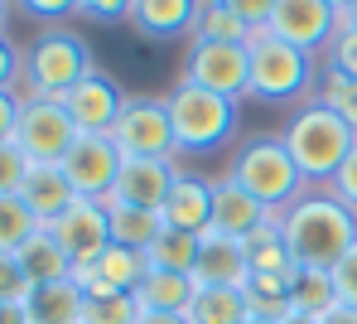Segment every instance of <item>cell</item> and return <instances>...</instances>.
<instances>
[{
	"instance_id": "cell-6",
	"label": "cell",
	"mask_w": 357,
	"mask_h": 324,
	"mask_svg": "<svg viewBox=\"0 0 357 324\" xmlns=\"http://www.w3.org/2000/svg\"><path fill=\"white\" fill-rule=\"evenodd\" d=\"M251 59V97L256 102H309V92L319 87V59L299 54L295 44L275 39L271 29H256L246 44Z\"/></svg>"
},
{
	"instance_id": "cell-24",
	"label": "cell",
	"mask_w": 357,
	"mask_h": 324,
	"mask_svg": "<svg viewBox=\"0 0 357 324\" xmlns=\"http://www.w3.org/2000/svg\"><path fill=\"white\" fill-rule=\"evenodd\" d=\"M15 257H20V266H24L29 286H49V281H68V276H73V261H68V252L54 242L49 228H39Z\"/></svg>"
},
{
	"instance_id": "cell-40",
	"label": "cell",
	"mask_w": 357,
	"mask_h": 324,
	"mask_svg": "<svg viewBox=\"0 0 357 324\" xmlns=\"http://www.w3.org/2000/svg\"><path fill=\"white\" fill-rule=\"evenodd\" d=\"M20 78H24V54L0 34V92H20Z\"/></svg>"
},
{
	"instance_id": "cell-22",
	"label": "cell",
	"mask_w": 357,
	"mask_h": 324,
	"mask_svg": "<svg viewBox=\"0 0 357 324\" xmlns=\"http://www.w3.org/2000/svg\"><path fill=\"white\" fill-rule=\"evenodd\" d=\"M295 281L285 276H246L241 286V300H246V315L251 320H271V324H285L295 315Z\"/></svg>"
},
{
	"instance_id": "cell-44",
	"label": "cell",
	"mask_w": 357,
	"mask_h": 324,
	"mask_svg": "<svg viewBox=\"0 0 357 324\" xmlns=\"http://www.w3.org/2000/svg\"><path fill=\"white\" fill-rule=\"evenodd\" d=\"M135 324H188V315H160V310H140Z\"/></svg>"
},
{
	"instance_id": "cell-36",
	"label": "cell",
	"mask_w": 357,
	"mask_h": 324,
	"mask_svg": "<svg viewBox=\"0 0 357 324\" xmlns=\"http://www.w3.org/2000/svg\"><path fill=\"white\" fill-rule=\"evenodd\" d=\"M29 276H24V266L15 252H0V305H24L29 300Z\"/></svg>"
},
{
	"instance_id": "cell-25",
	"label": "cell",
	"mask_w": 357,
	"mask_h": 324,
	"mask_svg": "<svg viewBox=\"0 0 357 324\" xmlns=\"http://www.w3.org/2000/svg\"><path fill=\"white\" fill-rule=\"evenodd\" d=\"M107 218H112V242H116V247H130V252H150V242L165 233V218L150 213V208L107 203Z\"/></svg>"
},
{
	"instance_id": "cell-32",
	"label": "cell",
	"mask_w": 357,
	"mask_h": 324,
	"mask_svg": "<svg viewBox=\"0 0 357 324\" xmlns=\"http://www.w3.org/2000/svg\"><path fill=\"white\" fill-rule=\"evenodd\" d=\"M314 97H319L328 112H338V117H343V122L357 131V82H353V78L319 73V87H314Z\"/></svg>"
},
{
	"instance_id": "cell-35",
	"label": "cell",
	"mask_w": 357,
	"mask_h": 324,
	"mask_svg": "<svg viewBox=\"0 0 357 324\" xmlns=\"http://www.w3.org/2000/svg\"><path fill=\"white\" fill-rule=\"evenodd\" d=\"M29 160H24V150L15 145V140H0V198L20 194L24 189V179H29Z\"/></svg>"
},
{
	"instance_id": "cell-38",
	"label": "cell",
	"mask_w": 357,
	"mask_h": 324,
	"mask_svg": "<svg viewBox=\"0 0 357 324\" xmlns=\"http://www.w3.org/2000/svg\"><path fill=\"white\" fill-rule=\"evenodd\" d=\"M333 290H338V305H348V310H357V247L348 252V257L338 261L333 271Z\"/></svg>"
},
{
	"instance_id": "cell-46",
	"label": "cell",
	"mask_w": 357,
	"mask_h": 324,
	"mask_svg": "<svg viewBox=\"0 0 357 324\" xmlns=\"http://www.w3.org/2000/svg\"><path fill=\"white\" fill-rule=\"evenodd\" d=\"M319 324H357V310H348V305H338L333 315H324Z\"/></svg>"
},
{
	"instance_id": "cell-30",
	"label": "cell",
	"mask_w": 357,
	"mask_h": 324,
	"mask_svg": "<svg viewBox=\"0 0 357 324\" xmlns=\"http://www.w3.org/2000/svg\"><path fill=\"white\" fill-rule=\"evenodd\" d=\"M295 310L309 315V320H324L338 310V290H333V276L328 271H299L295 276Z\"/></svg>"
},
{
	"instance_id": "cell-8",
	"label": "cell",
	"mask_w": 357,
	"mask_h": 324,
	"mask_svg": "<svg viewBox=\"0 0 357 324\" xmlns=\"http://www.w3.org/2000/svg\"><path fill=\"white\" fill-rule=\"evenodd\" d=\"M73 140H77V126H73L63 102H54V97H24L20 126H15V145L24 150L29 165H63Z\"/></svg>"
},
{
	"instance_id": "cell-26",
	"label": "cell",
	"mask_w": 357,
	"mask_h": 324,
	"mask_svg": "<svg viewBox=\"0 0 357 324\" xmlns=\"http://www.w3.org/2000/svg\"><path fill=\"white\" fill-rule=\"evenodd\" d=\"M92 271H97V281L107 286V290H126V295H135L140 290V281L150 276V261L145 252H130V247H107L102 257L92 261Z\"/></svg>"
},
{
	"instance_id": "cell-21",
	"label": "cell",
	"mask_w": 357,
	"mask_h": 324,
	"mask_svg": "<svg viewBox=\"0 0 357 324\" xmlns=\"http://www.w3.org/2000/svg\"><path fill=\"white\" fill-rule=\"evenodd\" d=\"M193 295H198L193 276L155 271V266H150V276H145V281H140V290H135V305H140V310H160V315H188Z\"/></svg>"
},
{
	"instance_id": "cell-10",
	"label": "cell",
	"mask_w": 357,
	"mask_h": 324,
	"mask_svg": "<svg viewBox=\"0 0 357 324\" xmlns=\"http://www.w3.org/2000/svg\"><path fill=\"white\" fill-rule=\"evenodd\" d=\"M261 29H271L275 39L295 44L299 54L319 59L328 49V39L338 34V10L328 0H275V10H271V20Z\"/></svg>"
},
{
	"instance_id": "cell-27",
	"label": "cell",
	"mask_w": 357,
	"mask_h": 324,
	"mask_svg": "<svg viewBox=\"0 0 357 324\" xmlns=\"http://www.w3.org/2000/svg\"><path fill=\"white\" fill-rule=\"evenodd\" d=\"M251 34H256V29H251L241 15L213 5V0L198 5V20H193V39H198V44H251Z\"/></svg>"
},
{
	"instance_id": "cell-4",
	"label": "cell",
	"mask_w": 357,
	"mask_h": 324,
	"mask_svg": "<svg viewBox=\"0 0 357 324\" xmlns=\"http://www.w3.org/2000/svg\"><path fill=\"white\" fill-rule=\"evenodd\" d=\"M165 107H169L178 155H208L237 131V102H227V97H218L188 78H178L165 92Z\"/></svg>"
},
{
	"instance_id": "cell-29",
	"label": "cell",
	"mask_w": 357,
	"mask_h": 324,
	"mask_svg": "<svg viewBox=\"0 0 357 324\" xmlns=\"http://www.w3.org/2000/svg\"><path fill=\"white\" fill-rule=\"evenodd\" d=\"M246 300L241 290H198L188 305V324H246Z\"/></svg>"
},
{
	"instance_id": "cell-16",
	"label": "cell",
	"mask_w": 357,
	"mask_h": 324,
	"mask_svg": "<svg viewBox=\"0 0 357 324\" xmlns=\"http://www.w3.org/2000/svg\"><path fill=\"white\" fill-rule=\"evenodd\" d=\"M271 218H275V213H271L261 198L246 194L237 179H213V228H218V233L246 242V237H251L256 228H266Z\"/></svg>"
},
{
	"instance_id": "cell-31",
	"label": "cell",
	"mask_w": 357,
	"mask_h": 324,
	"mask_svg": "<svg viewBox=\"0 0 357 324\" xmlns=\"http://www.w3.org/2000/svg\"><path fill=\"white\" fill-rule=\"evenodd\" d=\"M39 228H44V223L24 208V198H20V194L0 198V252H20Z\"/></svg>"
},
{
	"instance_id": "cell-2",
	"label": "cell",
	"mask_w": 357,
	"mask_h": 324,
	"mask_svg": "<svg viewBox=\"0 0 357 324\" xmlns=\"http://www.w3.org/2000/svg\"><path fill=\"white\" fill-rule=\"evenodd\" d=\"M280 140H285L290 160L299 165V175L309 179V189H324L338 175V165L348 160V150L357 145V131L338 112H328L319 97H309V102H299L295 117L285 122Z\"/></svg>"
},
{
	"instance_id": "cell-33",
	"label": "cell",
	"mask_w": 357,
	"mask_h": 324,
	"mask_svg": "<svg viewBox=\"0 0 357 324\" xmlns=\"http://www.w3.org/2000/svg\"><path fill=\"white\" fill-rule=\"evenodd\" d=\"M140 320V305H135V295H92L87 305H82V324H135Z\"/></svg>"
},
{
	"instance_id": "cell-11",
	"label": "cell",
	"mask_w": 357,
	"mask_h": 324,
	"mask_svg": "<svg viewBox=\"0 0 357 324\" xmlns=\"http://www.w3.org/2000/svg\"><path fill=\"white\" fill-rule=\"evenodd\" d=\"M188 82L227 97V102H241L251 97V59H246V44H198L188 49V68H183Z\"/></svg>"
},
{
	"instance_id": "cell-20",
	"label": "cell",
	"mask_w": 357,
	"mask_h": 324,
	"mask_svg": "<svg viewBox=\"0 0 357 324\" xmlns=\"http://www.w3.org/2000/svg\"><path fill=\"white\" fill-rule=\"evenodd\" d=\"M20 198H24V208H29L39 223H54L77 194H73V184L63 179L59 165H34L29 179H24V189H20Z\"/></svg>"
},
{
	"instance_id": "cell-28",
	"label": "cell",
	"mask_w": 357,
	"mask_h": 324,
	"mask_svg": "<svg viewBox=\"0 0 357 324\" xmlns=\"http://www.w3.org/2000/svg\"><path fill=\"white\" fill-rule=\"evenodd\" d=\"M145 261H150L155 271H178V276H193V261H198V237H193V233H178V228H165V233L150 242Z\"/></svg>"
},
{
	"instance_id": "cell-19",
	"label": "cell",
	"mask_w": 357,
	"mask_h": 324,
	"mask_svg": "<svg viewBox=\"0 0 357 324\" xmlns=\"http://www.w3.org/2000/svg\"><path fill=\"white\" fill-rule=\"evenodd\" d=\"M82 305H87V295L68 276V281L34 286L29 300H24V315H29V324H82Z\"/></svg>"
},
{
	"instance_id": "cell-17",
	"label": "cell",
	"mask_w": 357,
	"mask_h": 324,
	"mask_svg": "<svg viewBox=\"0 0 357 324\" xmlns=\"http://www.w3.org/2000/svg\"><path fill=\"white\" fill-rule=\"evenodd\" d=\"M160 218H165V228H178V233L203 237V233L213 228V179L183 170L178 184L169 189V198H165V208H160Z\"/></svg>"
},
{
	"instance_id": "cell-41",
	"label": "cell",
	"mask_w": 357,
	"mask_h": 324,
	"mask_svg": "<svg viewBox=\"0 0 357 324\" xmlns=\"http://www.w3.org/2000/svg\"><path fill=\"white\" fill-rule=\"evenodd\" d=\"M213 5H222V10H232V15H241L251 29H261L266 20H271V10H275V0H213Z\"/></svg>"
},
{
	"instance_id": "cell-45",
	"label": "cell",
	"mask_w": 357,
	"mask_h": 324,
	"mask_svg": "<svg viewBox=\"0 0 357 324\" xmlns=\"http://www.w3.org/2000/svg\"><path fill=\"white\" fill-rule=\"evenodd\" d=\"M0 324H29L24 305H0Z\"/></svg>"
},
{
	"instance_id": "cell-48",
	"label": "cell",
	"mask_w": 357,
	"mask_h": 324,
	"mask_svg": "<svg viewBox=\"0 0 357 324\" xmlns=\"http://www.w3.org/2000/svg\"><path fill=\"white\" fill-rule=\"evenodd\" d=\"M285 324H319V320H309V315H299V310H295V315H290Z\"/></svg>"
},
{
	"instance_id": "cell-5",
	"label": "cell",
	"mask_w": 357,
	"mask_h": 324,
	"mask_svg": "<svg viewBox=\"0 0 357 324\" xmlns=\"http://www.w3.org/2000/svg\"><path fill=\"white\" fill-rule=\"evenodd\" d=\"M87 73H97L92 49L82 34L73 29H44L29 49H24V78H20V97H54L63 102Z\"/></svg>"
},
{
	"instance_id": "cell-3",
	"label": "cell",
	"mask_w": 357,
	"mask_h": 324,
	"mask_svg": "<svg viewBox=\"0 0 357 324\" xmlns=\"http://www.w3.org/2000/svg\"><path fill=\"white\" fill-rule=\"evenodd\" d=\"M227 179H237L241 189L251 198H261L271 213H285L309 189V179L299 175V165L290 160V150H285L280 135H251V140H241Z\"/></svg>"
},
{
	"instance_id": "cell-37",
	"label": "cell",
	"mask_w": 357,
	"mask_h": 324,
	"mask_svg": "<svg viewBox=\"0 0 357 324\" xmlns=\"http://www.w3.org/2000/svg\"><path fill=\"white\" fill-rule=\"evenodd\" d=\"M324 189H328V194L338 198V203H348V208L357 213V145L348 150V160L338 165V175H333V179H328Z\"/></svg>"
},
{
	"instance_id": "cell-42",
	"label": "cell",
	"mask_w": 357,
	"mask_h": 324,
	"mask_svg": "<svg viewBox=\"0 0 357 324\" xmlns=\"http://www.w3.org/2000/svg\"><path fill=\"white\" fill-rule=\"evenodd\" d=\"M24 15H34V20H68V15H77V0H15Z\"/></svg>"
},
{
	"instance_id": "cell-23",
	"label": "cell",
	"mask_w": 357,
	"mask_h": 324,
	"mask_svg": "<svg viewBox=\"0 0 357 324\" xmlns=\"http://www.w3.org/2000/svg\"><path fill=\"white\" fill-rule=\"evenodd\" d=\"M241 247H246V261H251V276H285V281L299 276V266L290 257V247H285V237H280V223L275 218L266 228H256Z\"/></svg>"
},
{
	"instance_id": "cell-13",
	"label": "cell",
	"mask_w": 357,
	"mask_h": 324,
	"mask_svg": "<svg viewBox=\"0 0 357 324\" xmlns=\"http://www.w3.org/2000/svg\"><path fill=\"white\" fill-rule=\"evenodd\" d=\"M130 97L121 92L116 82L97 68V73H87L68 97H63V107H68V117H73V126H77V135H107V131L116 126L121 107H126Z\"/></svg>"
},
{
	"instance_id": "cell-1",
	"label": "cell",
	"mask_w": 357,
	"mask_h": 324,
	"mask_svg": "<svg viewBox=\"0 0 357 324\" xmlns=\"http://www.w3.org/2000/svg\"><path fill=\"white\" fill-rule=\"evenodd\" d=\"M275 223L299 271H333L357 247V213L328 189H304Z\"/></svg>"
},
{
	"instance_id": "cell-39",
	"label": "cell",
	"mask_w": 357,
	"mask_h": 324,
	"mask_svg": "<svg viewBox=\"0 0 357 324\" xmlns=\"http://www.w3.org/2000/svg\"><path fill=\"white\" fill-rule=\"evenodd\" d=\"M130 5L135 0H77V15L97 24H116V20H130Z\"/></svg>"
},
{
	"instance_id": "cell-50",
	"label": "cell",
	"mask_w": 357,
	"mask_h": 324,
	"mask_svg": "<svg viewBox=\"0 0 357 324\" xmlns=\"http://www.w3.org/2000/svg\"><path fill=\"white\" fill-rule=\"evenodd\" d=\"M5 10H10V0H0V34H5Z\"/></svg>"
},
{
	"instance_id": "cell-51",
	"label": "cell",
	"mask_w": 357,
	"mask_h": 324,
	"mask_svg": "<svg viewBox=\"0 0 357 324\" xmlns=\"http://www.w3.org/2000/svg\"><path fill=\"white\" fill-rule=\"evenodd\" d=\"M246 324H271V320H246Z\"/></svg>"
},
{
	"instance_id": "cell-18",
	"label": "cell",
	"mask_w": 357,
	"mask_h": 324,
	"mask_svg": "<svg viewBox=\"0 0 357 324\" xmlns=\"http://www.w3.org/2000/svg\"><path fill=\"white\" fill-rule=\"evenodd\" d=\"M198 5L203 0H135L130 5V29L140 39H178V34H193V20H198Z\"/></svg>"
},
{
	"instance_id": "cell-7",
	"label": "cell",
	"mask_w": 357,
	"mask_h": 324,
	"mask_svg": "<svg viewBox=\"0 0 357 324\" xmlns=\"http://www.w3.org/2000/svg\"><path fill=\"white\" fill-rule=\"evenodd\" d=\"M107 135L121 150V160H174L178 155L165 97H130Z\"/></svg>"
},
{
	"instance_id": "cell-14",
	"label": "cell",
	"mask_w": 357,
	"mask_h": 324,
	"mask_svg": "<svg viewBox=\"0 0 357 324\" xmlns=\"http://www.w3.org/2000/svg\"><path fill=\"white\" fill-rule=\"evenodd\" d=\"M251 276V261H246V247L237 237L208 228L198 237V261H193V286L198 290H241Z\"/></svg>"
},
{
	"instance_id": "cell-12",
	"label": "cell",
	"mask_w": 357,
	"mask_h": 324,
	"mask_svg": "<svg viewBox=\"0 0 357 324\" xmlns=\"http://www.w3.org/2000/svg\"><path fill=\"white\" fill-rule=\"evenodd\" d=\"M59 170H63V179L73 184L77 198L107 203L112 189H116V175H121V150L112 145V135H77Z\"/></svg>"
},
{
	"instance_id": "cell-15",
	"label": "cell",
	"mask_w": 357,
	"mask_h": 324,
	"mask_svg": "<svg viewBox=\"0 0 357 324\" xmlns=\"http://www.w3.org/2000/svg\"><path fill=\"white\" fill-rule=\"evenodd\" d=\"M178 160H121V175H116V189L107 203H126V208H150L160 213L169 189L178 184Z\"/></svg>"
},
{
	"instance_id": "cell-9",
	"label": "cell",
	"mask_w": 357,
	"mask_h": 324,
	"mask_svg": "<svg viewBox=\"0 0 357 324\" xmlns=\"http://www.w3.org/2000/svg\"><path fill=\"white\" fill-rule=\"evenodd\" d=\"M44 228L54 233V242L68 252L73 266H92L112 247V218H107V203H97V198H73L59 218L44 223Z\"/></svg>"
},
{
	"instance_id": "cell-43",
	"label": "cell",
	"mask_w": 357,
	"mask_h": 324,
	"mask_svg": "<svg viewBox=\"0 0 357 324\" xmlns=\"http://www.w3.org/2000/svg\"><path fill=\"white\" fill-rule=\"evenodd\" d=\"M20 107H24V97H20V92H0V140H15Z\"/></svg>"
},
{
	"instance_id": "cell-49",
	"label": "cell",
	"mask_w": 357,
	"mask_h": 324,
	"mask_svg": "<svg viewBox=\"0 0 357 324\" xmlns=\"http://www.w3.org/2000/svg\"><path fill=\"white\" fill-rule=\"evenodd\" d=\"M328 5H333V10H338V15H343V10H348V5H353V0H328Z\"/></svg>"
},
{
	"instance_id": "cell-47",
	"label": "cell",
	"mask_w": 357,
	"mask_h": 324,
	"mask_svg": "<svg viewBox=\"0 0 357 324\" xmlns=\"http://www.w3.org/2000/svg\"><path fill=\"white\" fill-rule=\"evenodd\" d=\"M338 29H357V0L343 10V15H338Z\"/></svg>"
},
{
	"instance_id": "cell-34",
	"label": "cell",
	"mask_w": 357,
	"mask_h": 324,
	"mask_svg": "<svg viewBox=\"0 0 357 324\" xmlns=\"http://www.w3.org/2000/svg\"><path fill=\"white\" fill-rule=\"evenodd\" d=\"M319 73H338L357 82V29H338L328 39V49L319 54Z\"/></svg>"
}]
</instances>
